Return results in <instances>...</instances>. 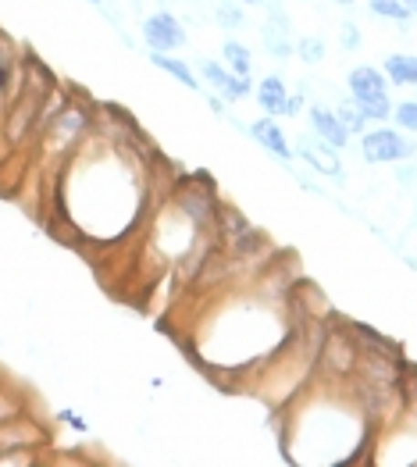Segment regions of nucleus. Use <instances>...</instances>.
<instances>
[{
    "mask_svg": "<svg viewBox=\"0 0 417 467\" xmlns=\"http://www.w3.org/2000/svg\"><path fill=\"white\" fill-rule=\"evenodd\" d=\"M414 143L403 136V132H392V129H371V132H364V140H360V154L368 164H392V161H407V157H414Z\"/></svg>",
    "mask_w": 417,
    "mask_h": 467,
    "instance_id": "obj_1",
    "label": "nucleus"
},
{
    "mask_svg": "<svg viewBox=\"0 0 417 467\" xmlns=\"http://www.w3.org/2000/svg\"><path fill=\"white\" fill-rule=\"evenodd\" d=\"M143 39H147L151 50L172 54V50L186 47V29L172 11H153V15L143 18Z\"/></svg>",
    "mask_w": 417,
    "mask_h": 467,
    "instance_id": "obj_2",
    "label": "nucleus"
},
{
    "mask_svg": "<svg viewBox=\"0 0 417 467\" xmlns=\"http://www.w3.org/2000/svg\"><path fill=\"white\" fill-rule=\"evenodd\" d=\"M15 446H36V450L47 446V429L29 414L0 421V450H15Z\"/></svg>",
    "mask_w": 417,
    "mask_h": 467,
    "instance_id": "obj_3",
    "label": "nucleus"
},
{
    "mask_svg": "<svg viewBox=\"0 0 417 467\" xmlns=\"http://www.w3.org/2000/svg\"><path fill=\"white\" fill-rule=\"evenodd\" d=\"M310 129H314V136H318L321 143H328L332 150H342V147L349 143V132H346V125L339 121V115L328 111V108H321V104L310 108Z\"/></svg>",
    "mask_w": 417,
    "mask_h": 467,
    "instance_id": "obj_4",
    "label": "nucleus"
},
{
    "mask_svg": "<svg viewBox=\"0 0 417 467\" xmlns=\"http://www.w3.org/2000/svg\"><path fill=\"white\" fill-rule=\"evenodd\" d=\"M250 136H254V140L265 147L267 154L278 157L282 164H289V161H293V147L286 143V132H282V125H278V121H275L271 115L257 118V121L250 125Z\"/></svg>",
    "mask_w": 417,
    "mask_h": 467,
    "instance_id": "obj_5",
    "label": "nucleus"
},
{
    "mask_svg": "<svg viewBox=\"0 0 417 467\" xmlns=\"http://www.w3.org/2000/svg\"><path fill=\"white\" fill-rule=\"evenodd\" d=\"M200 72H203V78L225 97V100H243L246 93H250V78H239L235 72H225L218 61H211V57H203L200 61Z\"/></svg>",
    "mask_w": 417,
    "mask_h": 467,
    "instance_id": "obj_6",
    "label": "nucleus"
},
{
    "mask_svg": "<svg viewBox=\"0 0 417 467\" xmlns=\"http://www.w3.org/2000/svg\"><path fill=\"white\" fill-rule=\"evenodd\" d=\"M261 39H265L267 54H271V57H278V61H286L289 54H297V43L289 39V22H286L282 7H275V11H271L267 26L261 29Z\"/></svg>",
    "mask_w": 417,
    "mask_h": 467,
    "instance_id": "obj_7",
    "label": "nucleus"
},
{
    "mask_svg": "<svg viewBox=\"0 0 417 467\" xmlns=\"http://www.w3.org/2000/svg\"><path fill=\"white\" fill-rule=\"evenodd\" d=\"M346 89L353 100H371V97H381L385 93V72L371 68V65H360L346 76Z\"/></svg>",
    "mask_w": 417,
    "mask_h": 467,
    "instance_id": "obj_8",
    "label": "nucleus"
},
{
    "mask_svg": "<svg viewBox=\"0 0 417 467\" xmlns=\"http://www.w3.org/2000/svg\"><path fill=\"white\" fill-rule=\"evenodd\" d=\"M300 157L304 161H310L321 175H332V179H342V161H339V154L328 147V143H314V140H300Z\"/></svg>",
    "mask_w": 417,
    "mask_h": 467,
    "instance_id": "obj_9",
    "label": "nucleus"
},
{
    "mask_svg": "<svg viewBox=\"0 0 417 467\" xmlns=\"http://www.w3.org/2000/svg\"><path fill=\"white\" fill-rule=\"evenodd\" d=\"M257 104H261V111L271 118L286 115V104H289V89H286V82H282L278 76L261 78V86H257Z\"/></svg>",
    "mask_w": 417,
    "mask_h": 467,
    "instance_id": "obj_10",
    "label": "nucleus"
},
{
    "mask_svg": "<svg viewBox=\"0 0 417 467\" xmlns=\"http://www.w3.org/2000/svg\"><path fill=\"white\" fill-rule=\"evenodd\" d=\"M151 61L164 72V76H172L179 86H186V89H200V78L193 76V68L186 65V61H179V57H172V54H161V50H151Z\"/></svg>",
    "mask_w": 417,
    "mask_h": 467,
    "instance_id": "obj_11",
    "label": "nucleus"
},
{
    "mask_svg": "<svg viewBox=\"0 0 417 467\" xmlns=\"http://www.w3.org/2000/svg\"><path fill=\"white\" fill-rule=\"evenodd\" d=\"M385 76L396 86H417V57L414 54H389L385 57Z\"/></svg>",
    "mask_w": 417,
    "mask_h": 467,
    "instance_id": "obj_12",
    "label": "nucleus"
},
{
    "mask_svg": "<svg viewBox=\"0 0 417 467\" xmlns=\"http://www.w3.org/2000/svg\"><path fill=\"white\" fill-rule=\"evenodd\" d=\"M222 57H225V65L239 78L254 76V57H250V47H246V43H239V39H228L225 47H222Z\"/></svg>",
    "mask_w": 417,
    "mask_h": 467,
    "instance_id": "obj_13",
    "label": "nucleus"
},
{
    "mask_svg": "<svg viewBox=\"0 0 417 467\" xmlns=\"http://www.w3.org/2000/svg\"><path fill=\"white\" fill-rule=\"evenodd\" d=\"M371 11L379 15V18H389V22H396V26H411V11H407V4L403 0H371Z\"/></svg>",
    "mask_w": 417,
    "mask_h": 467,
    "instance_id": "obj_14",
    "label": "nucleus"
},
{
    "mask_svg": "<svg viewBox=\"0 0 417 467\" xmlns=\"http://www.w3.org/2000/svg\"><path fill=\"white\" fill-rule=\"evenodd\" d=\"M214 18H218V26L222 29H243V22H246V15H243V4L239 0H222L218 7H214Z\"/></svg>",
    "mask_w": 417,
    "mask_h": 467,
    "instance_id": "obj_15",
    "label": "nucleus"
},
{
    "mask_svg": "<svg viewBox=\"0 0 417 467\" xmlns=\"http://www.w3.org/2000/svg\"><path fill=\"white\" fill-rule=\"evenodd\" d=\"M336 115H339V121L346 125V132H349V136H353V132H364V125H368V118L360 115V108H357V100H353V97H346V100L336 104Z\"/></svg>",
    "mask_w": 417,
    "mask_h": 467,
    "instance_id": "obj_16",
    "label": "nucleus"
},
{
    "mask_svg": "<svg viewBox=\"0 0 417 467\" xmlns=\"http://www.w3.org/2000/svg\"><path fill=\"white\" fill-rule=\"evenodd\" d=\"M18 414H26V396L7 389V386H0V421H11Z\"/></svg>",
    "mask_w": 417,
    "mask_h": 467,
    "instance_id": "obj_17",
    "label": "nucleus"
},
{
    "mask_svg": "<svg viewBox=\"0 0 417 467\" xmlns=\"http://www.w3.org/2000/svg\"><path fill=\"white\" fill-rule=\"evenodd\" d=\"M357 108H360V115L368 118V121H385V118L392 115V100H389V93L371 97V100H357Z\"/></svg>",
    "mask_w": 417,
    "mask_h": 467,
    "instance_id": "obj_18",
    "label": "nucleus"
},
{
    "mask_svg": "<svg viewBox=\"0 0 417 467\" xmlns=\"http://www.w3.org/2000/svg\"><path fill=\"white\" fill-rule=\"evenodd\" d=\"M297 54H300V61H304V65H318V61H325V39L304 36L300 43H297Z\"/></svg>",
    "mask_w": 417,
    "mask_h": 467,
    "instance_id": "obj_19",
    "label": "nucleus"
},
{
    "mask_svg": "<svg viewBox=\"0 0 417 467\" xmlns=\"http://www.w3.org/2000/svg\"><path fill=\"white\" fill-rule=\"evenodd\" d=\"M392 118H396L400 129L417 132V100H400V104H392Z\"/></svg>",
    "mask_w": 417,
    "mask_h": 467,
    "instance_id": "obj_20",
    "label": "nucleus"
},
{
    "mask_svg": "<svg viewBox=\"0 0 417 467\" xmlns=\"http://www.w3.org/2000/svg\"><path fill=\"white\" fill-rule=\"evenodd\" d=\"M339 39H342V50H357V47H360V29H357L353 22H342Z\"/></svg>",
    "mask_w": 417,
    "mask_h": 467,
    "instance_id": "obj_21",
    "label": "nucleus"
},
{
    "mask_svg": "<svg viewBox=\"0 0 417 467\" xmlns=\"http://www.w3.org/2000/svg\"><path fill=\"white\" fill-rule=\"evenodd\" d=\"M61 421H68V425H72V429L86 431V421H82V418H78L76 410H61Z\"/></svg>",
    "mask_w": 417,
    "mask_h": 467,
    "instance_id": "obj_22",
    "label": "nucleus"
},
{
    "mask_svg": "<svg viewBox=\"0 0 417 467\" xmlns=\"http://www.w3.org/2000/svg\"><path fill=\"white\" fill-rule=\"evenodd\" d=\"M300 111H304V97H289V104H286V115L297 118Z\"/></svg>",
    "mask_w": 417,
    "mask_h": 467,
    "instance_id": "obj_23",
    "label": "nucleus"
},
{
    "mask_svg": "<svg viewBox=\"0 0 417 467\" xmlns=\"http://www.w3.org/2000/svg\"><path fill=\"white\" fill-rule=\"evenodd\" d=\"M207 104H211V111H214V115H225V104H222V100H218V97H211V100H207Z\"/></svg>",
    "mask_w": 417,
    "mask_h": 467,
    "instance_id": "obj_24",
    "label": "nucleus"
},
{
    "mask_svg": "<svg viewBox=\"0 0 417 467\" xmlns=\"http://www.w3.org/2000/svg\"><path fill=\"white\" fill-rule=\"evenodd\" d=\"M403 4H407V11H411V15H417V0H403Z\"/></svg>",
    "mask_w": 417,
    "mask_h": 467,
    "instance_id": "obj_25",
    "label": "nucleus"
},
{
    "mask_svg": "<svg viewBox=\"0 0 417 467\" xmlns=\"http://www.w3.org/2000/svg\"><path fill=\"white\" fill-rule=\"evenodd\" d=\"M332 4H342V7H349V4H353V0H332Z\"/></svg>",
    "mask_w": 417,
    "mask_h": 467,
    "instance_id": "obj_26",
    "label": "nucleus"
},
{
    "mask_svg": "<svg viewBox=\"0 0 417 467\" xmlns=\"http://www.w3.org/2000/svg\"><path fill=\"white\" fill-rule=\"evenodd\" d=\"M239 4H261V0H239Z\"/></svg>",
    "mask_w": 417,
    "mask_h": 467,
    "instance_id": "obj_27",
    "label": "nucleus"
},
{
    "mask_svg": "<svg viewBox=\"0 0 417 467\" xmlns=\"http://www.w3.org/2000/svg\"><path fill=\"white\" fill-rule=\"evenodd\" d=\"M89 4H104V0H89Z\"/></svg>",
    "mask_w": 417,
    "mask_h": 467,
    "instance_id": "obj_28",
    "label": "nucleus"
}]
</instances>
